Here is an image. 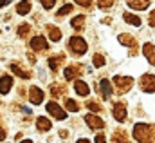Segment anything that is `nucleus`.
<instances>
[{"mask_svg": "<svg viewBox=\"0 0 155 143\" xmlns=\"http://www.w3.org/2000/svg\"><path fill=\"white\" fill-rule=\"evenodd\" d=\"M134 138L139 143H155V125L150 123H135Z\"/></svg>", "mask_w": 155, "mask_h": 143, "instance_id": "1", "label": "nucleus"}, {"mask_svg": "<svg viewBox=\"0 0 155 143\" xmlns=\"http://www.w3.org/2000/svg\"><path fill=\"white\" fill-rule=\"evenodd\" d=\"M69 49H71V53L72 54H76V56H81V54H85L87 53V42L81 38V36H71L69 38Z\"/></svg>", "mask_w": 155, "mask_h": 143, "instance_id": "2", "label": "nucleus"}, {"mask_svg": "<svg viewBox=\"0 0 155 143\" xmlns=\"http://www.w3.org/2000/svg\"><path fill=\"white\" fill-rule=\"evenodd\" d=\"M114 83H116L117 87V92L119 94H124V92H128L130 89H132V85H134V78L132 76H114Z\"/></svg>", "mask_w": 155, "mask_h": 143, "instance_id": "3", "label": "nucleus"}, {"mask_svg": "<svg viewBox=\"0 0 155 143\" xmlns=\"http://www.w3.org/2000/svg\"><path fill=\"white\" fill-rule=\"evenodd\" d=\"M45 109H47V112H49L54 120H60V121L67 120V109L60 107L56 102H49V103L45 105Z\"/></svg>", "mask_w": 155, "mask_h": 143, "instance_id": "4", "label": "nucleus"}, {"mask_svg": "<svg viewBox=\"0 0 155 143\" xmlns=\"http://www.w3.org/2000/svg\"><path fill=\"white\" fill-rule=\"evenodd\" d=\"M139 85H141V91L153 92L155 91V74H143L141 80H139Z\"/></svg>", "mask_w": 155, "mask_h": 143, "instance_id": "5", "label": "nucleus"}, {"mask_svg": "<svg viewBox=\"0 0 155 143\" xmlns=\"http://www.w3.org/2000/svg\"><path fill=\"white\" fill-rule=\"evenodd\" d=\"M85 123L92 129V131H101V129H105V120H101L99 116H96V114H87L85 116Z\"/></svg>", "mask_w": 155, "mask_h": 143, "instance_id": "6", "label": "nucleus"}, {"mask_svg": "<svg viewBox=\"0 0 155 143\" xmlns=\"http://www.w3.org/2000/svg\"><path fill=\"white\" fill-rule=\"evenodd\" d=\"M117 40H119V44H123V45L130 47V49H132V53H137V40H135L132 35H128V33L119 35V36H117Z\"/></svg>", "mask_w": 155, "mask_h": 143, "instance_id": "7", "label": "nucleus"}, {"mask_svg": "<svg viewBox=\"0 0 155 143\" xmlns=\"http://www.w3.org/2000/svg\"><path fill=\"white\" fill-rule=\"evenodd\" d=\"M29 102L33 103V105H40L41 102H43V91L40 89V87H31L29 89Z\"/></svg>", "mask_w": 155, "mask_h": 143, "instance_id": "8", "label": "nucleus"}, {"mask_svg": "<svg viewBox=\"0 0 155 143\" xmlns=\"http://www.w3.org/2000/svg\"><path fill=\"white\" fill-rule=\"evenodd\" d=\"M112 114L117 121H124L126 120V105L123 102H117L114 103V109H112Z\"/></svg>", "mask_w": 155, "mask_h": 143, "instance_id": "9", "label": "nucleus"}, {"mask_svg": "<svg viewBox=\"0 0 155 143\" xmlns=\"http://www.w3.org/2000/svg\"><path fill=\"white\" fill-rule=\"evenodd\" d=\"M99 89H101L103 100H110V96H112V85H110V82H108L107 78H103V80L99 82Z\"/></svg>", "mask_w": 155, "mask_h": 143, "instance_id": "10", "label": "nucleus"}, {"mask_svg": "<svg viewBox=\"0 0 155 143\" xmlns=\"http://www.w3.org/2000/svg\"><path fill=\"white\" fill-rule=\"evenodd\" d=\"M31 49H35V51H43V49H47V40H45V36H35L33 40H31Z\"/></svg>", "mask_w": 155, "mask_h": 143, "instance_id": "11", "label": "nucleus"}, {"mask_svg": "<svg viewBox=\"0 0 155 143\" xmlns=\"http://www.w3.org/2000/svg\"><path fill=\"white\" fill-rule=\"evenodd\" d=\"M143 53H144V56H146V60L152 64V65H155V45L153 44H144L143 45Z\"/></svg>", "mask_w": 155, "mask_h": 143, "instance_id": "12", "label": "nucleus"}, {"mask_svg": "<svg viewBox=\"0 0 155 143\" xmlns=\"http://www.w3.org/2000/svg\"><path fill=\"white\" fill-rule=\"evenodd\" d=\"M13 87V78L11 76H2L0 78V94H7Z\"/></svg>", "mask_w": 155, "mask_h": 143, "instance_id": "13", "label": "nucleus"}, {"mask_svg": "<svg viewBox=\"0 0 155 143\" xmlns=\"http://www.w3.org/2000/svg\"><path fill=\"white\" fill-rule=\"evenodd\" d=\"M65 60V54L61 53V54H58V56H51L49 60H47V64H49V69L51 71H58V67H60V64Z\"/></svg>", "mask_w": 155, "mask_h": 143, "instance_id": "14", "label": "nucleus"}, {"mask_svg": "<svg viewBox=\"0 0 155 143\" xmlns=\"http://www.w3.org/2000/svg\"><path fill=\"white\" fill-rule=\"evenodd\" d=\"M126 4L132 7V9H137V11H143L148 7V4H152V0H126Z\"/></svg>", "mask_w": 155, "mask_h": 143, "instance_id": "15", "label": "nucleus"}, {"mask_svg": "<svg viewBox=\"0 0 155 143\" xmlns=\"http://www.w3.org/2000/svg\"><path fill=\"white\" fill-rule=\"evenodd\" d=\"M47 35H49V38H51L52 42H60V40H61V31H60L56 26H52V24L47 26Z\"/></svg>", "mask_w": 155, "mask_h": 143, "instance_id": "16", "label": "nucleus"}, {"mask_svg": "<svg viewBox=\"0 0 155 143\" xmlns=\"http://www.w3.org/2000/svg\"><path fill=\"white\" fill-rule=\"evenodd\" d=\"M74 91H76L79 96H87L88 92H90V89H88V85L83 82V80H76L74 82Z\"/></svg>", "mask_w": 155, "mask_h": 143, "instance_id": "17", "label": "nucleus"}, {"mask_svg": "<svg viewBox=\"0 0 155 143\" xmlns=\"http://www.w3.org/2000/svg\"><path fill=\"white\" fill-rule=\"evenodd\" d=\"M36 129H38L40 132H49L51 131V121L47 118L40 116V118H36Z\"/></svg>", "mask_w": 155, "mask_h": 143, "instance_id": "18", "label": "nucleus"}, {"mask_svg": "<svg viewBox=\"0 0 155 143\" xmlns=\"http://www.w3.org/2000/svg\"><path fill=\"white\" fill-rule=\"evenodd\" d=\"M123 18H124V22L130 24V26H135V27L141 26V18H139L137 15H134V13H123Z\"/></svg>", "mask_w": 155, "mask_h": 143, "instance_id": "19", "label": "nucleus"}, {"mask_svg": "<svg viewBox=\"0 0 155 143\" xmlns=\"http://www.w3.org/2000/svg\"><path fill=\"white\" fill-rule=\"evenodd\" d=\"M11 71L15 72L16 76H20V78H24V80H27V78H31V72H29V71H25V69H22V67H20L18 64H15V62L11 64Z\"/></svg>", "mask_w": 155, "mask_h": 143, "instance_id": "20", "label": "nucleus"}, {"mask_svg": "<svg viewBox=\"0 0 155 143\" xmlns=\"http://www.w3.org/2000/svg\"><path fill=\"white\" fill-rule=\"evenodd\" d=\"M31 5H33L31 0H22V2L16 5V13H18V15H27V13L31 11Z\"/></svg>", "mask_w": 155, "mask_h": 143, "instance_id": "21", "label": "nucleus"}, {"mask_svg": "<svg viewBox=\"0 0 155 143\" xmlns=\"http://www.w3.org/2000/svg\"><path fill=\"white\" fill-rule=\"evenodd\" d=\"M71 26H72L74 29H78V31H81V29L85 27V16H83V15H78L76 18H72Z\"/></svg>", "mask_w": 155, "mask_h": 143, "instance_id": "22", "label": "nucleus"}, {"mask_svg": "<svg viewBox=\"0 0 155 143\" xmlns=\"http://www.w3.org/2000/svg\"><path fill=\"white\" fill-rule=\"evenodd\" d=\"M63 74H65L67 80H74L78 74H79V69H78V65H71V67H67V69L63 71Z\"/></svg>", "mask_w": 155, "mask_h": 143, "instance_id": "23", "label": "nucleus"}, {"mask_svg": "<svg viewBox=\"0 0 155 143\" xmlns=\"http://www.w3.org/2000/svg\"><path fill=\"white\" fill-rule=\"evenodd\" d=\"M72 9H74V5H72V4H65L63 7H60V9H58V13H56V16H58V18H61V16H65V15H69V13H72Z\"/></svg>", "mask_w": 155, "mask_h": 143, "instance_id": "24", "label": "nucleus"}, {"mask_svg": "<svg viewBox=\"0 0 155 143\" xmlns=\"http://www.w3.org/2000/svg\"><path fill=\"white\" fill-rule=\"evenodd\" d=\"M51 89H52V91H51V94H52L54 98H60L61 94H65V87H63V85H60V83H54Z\"/></svg>", "mask_w": 155, "mask_h": 143, "instance_id": "25", "label": "nucleus"}, {"mask_svg": "<svg viewBox=\"0 0 155 143\" xmlns=\"http://www.w3.org/2000/svg\"><path fill=\"white\" fill-rule=\"evenodd\" d=\"M114 140H116V143H128V138H126L124 131H116L114 132Z\"/></svg>", "mask_w": 155, "mask_h": 143, "instance_id": "26", "label": "nucleus"}, {"mask_svg": "<svg viewBox=\"0 0 155 143\" xmlns=\"http://www.w3.org/2000/svg\"><path fill=\"white\" fill-rule=\"evenodd\" d=\"M65 109H67L69 112H78V110H79V105H78L74 100H67V102H65Z\"/></svg>", "mask_w": 155, "mask_h": 143, "instance_id": "27", "label": "nucleus"}, {"mask_svg": "<svg viewBox=\"0 0 155 143\" xmlns=\"http://www.w3.org/2000/svg\"><path fill=\"white\" fill-rule=\"evenodd\" d=\"M92 64H94V67H103L105 65V58L101 54H94L92 56Z\"/></svg>", "mask_w": 155, "mask_h": 143, "instance_id": "28", "label": "nucleus"}, {"mask_svg": "<svg viewBox=\"0 0 155 143\" xmlns=\"http://www.w3.org/2000/svg\"><path fill=\"white\" fill-rule=\"evenodd\" d=\"M29 31H31V26H29V24H22V26H18V35L20 36H25Z\"/></svg>", "mask_w": 155, "mask_h": 143, "instance_id": "29", "label": "nucleus"}, {"mask_svg": "<svg viewBox=\"0 0 155 143\" xmlns=\"http://www.w3.org/2000/svg\"><path fill=\"white\" fill-rule=\"evenodd\" d=\"M87 109H88V110H92V112H97L101 107L97 105V102H87Z\"/></svg>", "mask_w": 155, "mask_h": 143, "instance_id": "30", "label": "nucleus"}, {"mask_svg": "<svg viewBox=\"0 0 155 143\" xmlns=\"http://www.w3.org/2000/svg\"><path fill=\"white\" fill-rule=\"evenodd\" d=\"M40 2H41V5H43L45 9H52L54 4H56V0H40Z\"/></svg>", "mask_w": 155, "mask_h": 143, "instance_id": "31", "label": "nucleus"}, {"mask_svg": "<svg viewBox=\"0 0 155 143\" xmlns=\"http://www.w3.org/2000/svg\"><path fill=\"white\" fill-rule=\"evenodd\" d=\"M97 2H99V7L101 9H107V7H110L114 4V0H97Z\"/></svg>", "mask_w": 155, "mask_h": 143, "instance_id": "32", "label": "nucleus"}, {"mask_svg": "<svg viewBox=\"0 0 155 143\" xmlns=\"http://www.w3.org/2000/svg\"><path fill=\"white\" fill-rule=\"evenodd\" d=\"M78 5H81V7H88L90 4H92V0H74Z\"/></svg>", "mask_w": 155, "mask_h": 143, "instance_id": "33", "label": "nucleus"}, {"mask_svg": "<svg viewBox=\"0 0 155 143\" xmlns=\"http://www.w3.org/2000/svg\"><path fill=\"white\" fill-rule=\"evenodd\" d=\"M148 24H150V27H155V9L150 13V18H148Z\"/></svg>", "mask_w": 155, "mask_h": 143, "instance_id": "34", "label": "nucleus"}, {"mask_svg": "<svg viewBox=\"0 0 155 143\" xmlns=\"http://www.w3.org/2000/svg\"><path fill=\"white\" fill-rule=\"evenodd\" d=\"M107 141V136H105V134H97V136H96V143H105Z\"/></svg>", "mask_w": 155, "mask_h": 143, "instance_id": "35", "label": "nucleus"}, {"mask_svg": "<svg viewBox=\"0 0 155 143\" xmlns=\"http://www.w3.org/2000/svg\"><path fill=\"white\" fill-rule=\"evenodd\" d=\"M60 136H61V138H69V132H67V131H60Z\"/></svg>", "mask_w": 155, "mask_h": 143, "instance_id": "36", "label": "nucleus"}, {"mask_svg": "<svg viewBox=\"0 0 155 143\" xmlns=\"http://www.w3.org/2000/svg\"><path fill=\"white\" fill-rule=\"evenodd\" d=\"M2 140H5V131H4V129H0V141H2Z\"/></svg>", "mask_w": 155, "mask_h": 143, "instance_id": "37", "label": "nucleus"}, {"mask_svg": "<svg viewBox=\"0 0 155 143\" xmlns=\"http://www.w3.org/2000/svg\"><path fill=\"white\" fill-rule=\"evenodd\" d=\"M76 143H90V141H88V140H87V138H79V140H78Z\"/></svg>", "mask_w": 155, "mask_h": 143, "instance_id": "38", "label": "nucleus"}, {"mask_svg": "<svg viewBox=\"0 0 155 143\" xmlns=\"http://www.w3.org/2000/svg\"><path fill=\"white\" fill-rule=\"evenodd\" d=\"M7 2H11V0H0V7H4V5H7Z\"/></svg>", "mask_w": 155, "mask_h": 143, "instance_id": "39", "label": "nucleus"}, {"mask_svg": "<svg viewBox=\"0 0 155 143\" xmlns=\"http://www.w3.org/2000/svg\"><path fill=\"white\" fill-rule=\"evenodd\" d=\"M27 56H29V60H31V62H33V64H35V62H36V58H35V56H33V54H31V53H29V54H27Z\"/></svg>", "mask_w": 155, "mask_h": 143, "instance_id": "40", "label": "nucleus"}, {"mask_svg": "<svg viewBox=\"0 0 155 143\" xmlns=\"http://www.w3.org/2000/svg\"><path fill=\"white\" fill-rule=\"evenodd\" d=\"M20 143H33L31 140H24V141H20Z\"/></svg>", "mask_w": 155, "mask_h": 143, "instance_id": "41", "label": "nucleus"}]
</instances>
